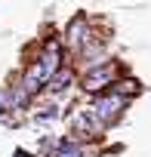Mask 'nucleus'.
I'll return each instance as SVG.
<instances>
[{
    "label": "nucleus",
    "mask_w": 151,
    "mask_h": 157,
    "mask_svg": "<svg viewBox=\"0 0 151 157\" xmlns=\"http://www.w3.org/2000/svg\"><path fill=\"white\" fill-rule=\"evenodd\" d=\"M123 108H126V99H123V96H102V99L90 108V114H93L96 126H114V123L120 120Z\"/></svg>",
    "instance_id": "1"
},
{
    "label": "nucleus",
    "mask_w": 151,
    "mask_h": 157,
    "mask_svg": "<svg viewBox=\"0 0 151 157\" xmlns=\"http://www.w3.org/2000/svg\"><path fill=\"white\" fill-rule=\"evenodd\" d=\"M108 83H111V71H108V68L90 71V74L83 77V90H87V93H99V90H105Z\"/></svg>",
    "instance_id": "2"
},
{
    "label": "nucleus",
    "mask_w": 151,
    "mask_h": 157,
    "mask_svg": "<svg viewBox=\"0 0 151 157\" xmlns=\"http://www.w3.org/2000/svg\"><path fill=\"white\" fill-rule=\"evenodd\" d=\"M65 40L71 43V46H80L83 40H87V19L83 16H77L71 25H68V34H65Z\"/></svg>",
    "instance_id": "3"
},
{
    "label": "nucleus",
    "mask_w": 151,
    "mask_h": 157,
    "mask_svg": "<svg viewBox=\"0 0 151 157\" xmlns=\"http://www.w3.org/2000/svg\"><path fill=\"white\" fill-rule=\"evenodd\" d=\"M68 80H71V71H59V74L49 77V86H52V90H65Z\"/></svg>",
    "instance_id": "4"
},
{
    "label": "nucleus",
    "mask_w": 151,
    "mask_h": 157,
    "mask_svg": "<svg viewBox=\"0 0 151 157\" xmlns=\"http://www.w3.org/2000/svg\"><path fill=\"white\" fill-rule=\"evenodd\" d=\"M56 117H59V108H49V111L37 114V120H56Z\"/></svg>",
    "instance_id": "5"
},
{
    "label": "nucleus",
    "mask_w": 151,
    "mask_h": 157,
    "mask_svg": "<svg viewBox=\"0 0 151 157\" xmlns=\"http://www.w3.org/2000/svg\"><path fill=\"white\" fill-rule=\"evenodd\" d=\"M10 108V99H6V93H0V111H6Z\"/></svg>",
    "instance_id": "6"
},
{
    "label": "nucleus",
    "mask_w": 151,
    "mask_h": 157,
    "mask_svg": "<svg viewBox=\"0 0 151 157\" xmlns=\"http://www.w3.org/2000/svg\"><path fill=\"white\" fill-rule=\"evenodd\" d=\"M16 157H31V154H28L25 148H16Z\"/></svg>",
    "instance_id": "7"
}]
</instances>
